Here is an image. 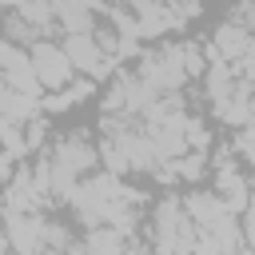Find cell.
<instances>
[{"mask_svg":"<svg viewBox=\"0 0 255 255\" xmlns=\"http://www.w3.org/2000/svg\"><path fill=\"white\" fill-rule=\"evenodd\" d=\"M64 48H68L76 72L88 76V80H104V76H112L116 64H120L116 56L104 52V44L96 40V32H64Z\"/></svg>","mask_w":255,"mask_h":255,"instance_id":"7","label":"cell"},{"mask_svg":"<svg viewBox=\"0 0 255 255\" xmlns=\"http://www.w3.org/2000/svg\"><path fill=\"white\" fill-rule=\"evenodd\" d=\"M147 243L155 251H195L199 227L183 207V195H159L151 203V219H147Z\"/></svg>","mask_w":255,"mask_h":255,"instance_id":"3","label":"cell"},{"mask_svg":"<svg viewBox=\"0 0 255 255\" xmlns=\"http://www.w3.org/2000/svg\"><path fill=\"white\" fill-rule=\"evenodd\" d=\"M0 72H4V84H12V88H20V92H28V96H44V84H40V76H36V64H32V52L24 48V44H12V40H4V52H0Z\"/></svg>","mask_w":255,"mask_h":255,"instance_id":"8","label":"cell"},{"mask_svg":"<svg viewBox=\"0 0 255 255\" xmlns=\"http://www.w3.org/2000/svg\"><path fill=\"white\" fill-rule=\"evenodd\" d=\"M96 16L100 12H92L76 0H56V24L64 32H96Z\"/></svg>","mask_w":255,"mask_h":255,"instance_id":"12","label":"cell"},{"mask_svg":"<svg viewBox=\"0 0 255 255\" xmlns=\"http://www.w3.org/2000/svg\"><path fill=\"white\" fill-rule=\"evenodd\" d=\"M128 195H131V187L124 183V175L104 167V171H92V175L80 179V187L68 199V207H72V215H76L80 227H100V223H108L112 207L120 199H128Z\"/></svg>","mask_w":255,"mask_h":255,"instance_id":"2","label":"cell"},{"mask_svg":"<svg viewBox=\"0 0 255 255\" xmlns=\"http://www.w3.org/2000/svg\"><path fill=\"white\" fill-rule=\"evenodd\" d=\"M251 128H255V92H251V120H247Z\"/></svg>","mask_w":255,"mask_h":255,"instance_id":"16","label":"cell"},{"mask_svg":"<svg viewBox=\"0 0 255 255\" xmlns=\"http://www.w3.org/2000/svg\"><path fill=\"white\" fill-rule=\"evenodd\" d=\"M44 155H48V183H52V199L56 203H68L76 195L80 179L100 167V143H92L84 131L60 135Z\"/></svg>","mask_w":255,"mask_h":255,"instance_id":"1","label":"cell"},{"mask_svg":"<svg viewBox=\"0 0 255 255\" xmlns=\"http://www.w3.org/2000/svg\"><path fill=\"white\" fill-rule=\"evenodd\" d=\"M255 48V32L243 24V20H223L215 32H211V56H219V60H243L247 52Z\"/></svg>","mask_w":255,"mask_h":255,"instance_id":"9","label":"cell"},{"mask_svg":"<svg viewBox=\"0 0 255 255\" xmlns=\"http://www.w3.org/2000/svg\"><path fill=\"white\" fill-rule=\"evenodd\" d=\"M235 68H239V76H243V80H251V84H255V48H251L243 60H235Z\"/></svg>","mask_w":255,"mask_h":255,"instance_id":"15","label":"cell"},{"mask_svg":"<svg viewBox=\"0 0 255 255\" xmlns=\"http://www.w3.org/2000/svg\"><path fill=\"white\" fill-rule=\"evenodd\" d=\"M84 251H128V247H151L143 239H135L131 231H120L112 223H100V227H88V235L80 239Z\"/></svg>","mask_w":255,"mask_h":255,"instance_id":"11","label":"cell"},{"mask_svg":"<svg viewBox=\"0 0 255 255\" xmlns=\"http://www.w3.org/2000/svg\"><path fill=\"white\" fill-rule=\"evenodd\" d=\"M4 251L36 255L48 247V219L40 211H4Z\"/></svg>","mask_w":255,"mask_h":255,"instance_id":"6","label":"cell"},{"mask_svg":"<svg viewBox=\"0 0 255 255\" xmlns=\"http://www.w3.org/2000/svg\"><path fill=\"white\" fill-rule=\"evenodd\" d=\"M88 92H92V80L84 76L80 84H68V88H60V92L44 96V112H48V116H52V112H68V108H72V104H80Z\"/></svg>","mask_w":255,"mask_h":255,"instance_id":"13","label":"cell"},{"mask_svg":"<svg viewBox=\"0 0 255 255\" xmlns=\"http://www.w3.org/2000/svg\"><path fill=\"white\" fill-rule=\"evenodd\" d=\"M28 52H32V64H36V76H40L44 92H60V88H68V84H72L76 64H72V56H68L64 40L56 44L52 36H40Z\"/></svg>","mask_w":255,"mask_h":255,"instance_id":"5","label":"cell"},{"mask_svg":"<svg viewBox=\"0 0 255 255\" xmlns=\"http://www.w3.org/2000/svg\"><path fill=\"white\" fill-rule=\"evenodd\" d=\"M235 20H243V24L255 32V0H239V4H235Z\"/></svg>","mask_w":255,"mask_h":255,"instance_id":"14","label":"cell"},{"mask_svg":"<svg viewBox=\"0 0 255 255\" xmlns=\"http://www.w3.org/2000/svg\"><path fill=\"white\" fill-rule=\"evenodd\" d=\"M0 116H4V120H20V124H28V120L44 116V96H28V92L4 84V88H0Z\"/></svg>","mask_w":255,"mask_h":255,"instance_id":"10","label":"cell"},{"mask_svg":"<svg viewBox=\"0 0 255 255\" xmlns=\"http://www.w3.org/2000/svg\"><path fill=\"white\" fill-rule=\"evenodd\" d=\"M159 100V92L139 76V72H116V80H112V88H108V96H104V112H128V116H139L143 120V112L151 108Z\"/></svg>","mask_w":255,"mask_h":255,"instance_id":"4","label":"cell"}]
</instances>
